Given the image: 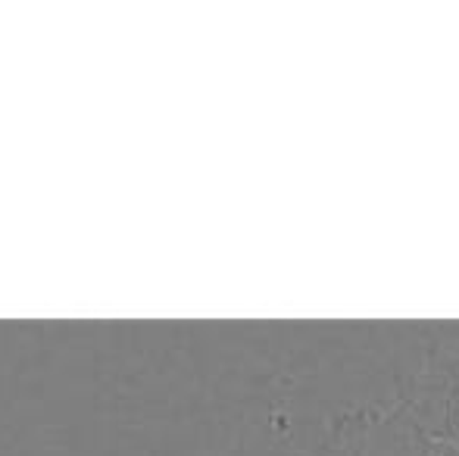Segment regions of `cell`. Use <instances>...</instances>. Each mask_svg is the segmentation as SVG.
Returning <instances> with one entry per match:
<instances>
[{"instance_id":"1","label":"cell","mask_w":459,"mask_h":456,"mask_svg":"<svg viewBox=\"0 0 459 456\" xmlns=\"http://www.w3.org/2000/svg\"><path fill=\"white\" fill-rule=\"evenodd\" d=\"M435 407H437V413L419 428H422L425 434H431V438L459 444V359L454 369H450V375L444 378V388H441V394H437V400H431V409Z\"/></svg>"}]
</instances>
